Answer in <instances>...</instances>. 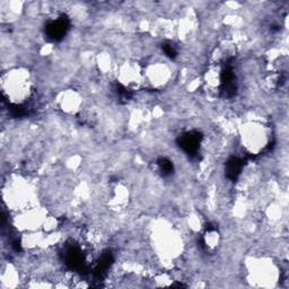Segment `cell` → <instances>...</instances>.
I'll use <instances>...</instances> for the list:
<instances>
[{
    "mask_svg": "<svg viewBox=\"0 0 289 289\" xmlns=\"http://www.w3.org/2000/svg\"><path fill=\"white\" fill-rule=\"evenodd\" d=\"M69 29V19L66 16H61L57 21L51 22L46 26V35L50 40L60 41L65 36Z\"/></svg>",
    "mask_w": 289,
    "mask_h": 289,
    "instance_id": "obj_1",
    "label": "cell"
},
{
    "mask_svg": "<svg viewBox=\"0 0 289 289\" xmlns=\"http://www.w3.org/2000/svg\"><path fill=\"white\" fill-rule=\"evenodd\" d=\"M201 142V136L198 132H189V134L183 135L179 139L180 147L189 155H194L198 153L199 144Z\"/></svg>",
    "mask_w": 289,
    "mask_h": 289,
    "instance_id": "obj_2",
    "label": "cell"
},
{
    "mask_svg": "<svg viewBox=\"0 0 289 289\" xmlns=\"http://www.w3.org/2000/svg\"><path fill=\"white\" fill-rule=\"evenodd\" d=\"M66 262L72 269L75 270H80L84 268V256L81 254L79 250L76 248L70 249L67 252V256H66Z\"/></svg>",
    "mask_w": 289,
    "mask_h": 289,
    "instance_id": "obj_3",
    "label": "cell"
},
{
    "mask_svg": "<svg viewBox=\"0 0 289 289\" xmlns=\"http://www.w3.org/2000/svg\"><path fill=\"white\" fill-rule=\"evenodd\" d=\"M242 167H243V161L237 157H232L227 162V165H226V174H227V178L230 180H236L238 175H240Z\"/></svg>",
    "mask_w": 289,
    "mask_h": 289,
    "instance_id": "obj_4",
    "label": "cell"
},
{
    "mask_svg": "<svg viewBox=\"0 0 289 289\" xmlns=\"http://www.w3.org/2000/svg\"><path fill=\"white\" fill-rule=\"evenodd\" d=\"M158 165H159V169H161L162 173L164 175H170V174L173 173V171H174L173 164H172V162L169 161L167 158H161V159H159Z\"/></svg>",
    "mask_w": 289,
    "mask_h": 289,
    "instance_id": "obj_5",
    "label": "cell"
},
{
    "mask_svg": "<svg viewBox=\"0 0 289 289\" xmlns=\"http://www.w3.org/2000/svg\"><path fill=\"white\" fill-rule=\"evenodd\" d=\"M163 50H164V52L166 53V56H169L171 59H174V58L177 57V50L174 49L173 45L164 44L163 45Z\"/></svg>",
    "mask_w": 289,
    "mask_h": 289,
    "instance_id": "obj_6",
    "label": "cell"
}]
</instances>
